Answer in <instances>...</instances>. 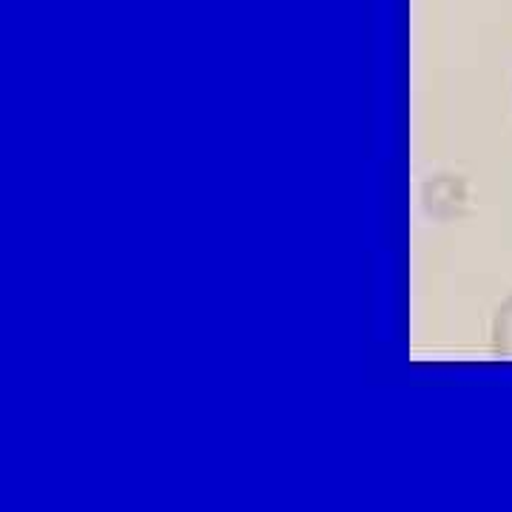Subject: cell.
<instances>
[{
	"label": "cell",
	"mask_w": 512,
	"mask_h": 512,
	"mask_svg": "<svg viewBox=\"0 0 512 512\" xmlns=\"http://www.w3.org/2000/svg\"><path fill=\"white\" fill-rule=\"evenodd\" d=\"M490 345H493L495 356L512 359V293L495 311L493 328H490Z\"/></svg>",
	"instance_id": "1"
}]
</instances>
